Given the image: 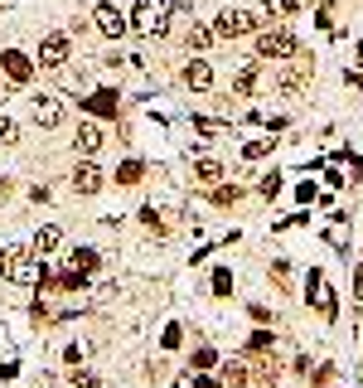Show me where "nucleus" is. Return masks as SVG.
Returning a JSON list of instances; mask_svg holds the SVG:
<instances>
[{"label": "nucleus", "instance_id": "nucleus-1", "mask_svg": "<svg viewBox=\"0 0 363 388\" xmlns=\"http://www.w3.org/2000/svg\"><path fill=\"white\" fill-rule=\"evenodd\" d=\"M0 272H5V282H34V277H44V262H34L29 248H0Z\"/></svg>", "mask_w": 363, "mask_h": 388}, {"label": "nucleus", "instance_id": "nucleus-2", "mask_svg": "<svg viewBox=\"0 0 363 388\" xmlns=\"http://www.w3.org/2000/svg\"><path fill=\"white\" fill-rule=\"evenodd\" d=\"M213 34H218V39L257 34V15H252V10H238V5H228V10H218V20H213Z\"/></svg>", "mask_w": 363, "mask_h": 388}, {"label": "nucleus", "instance_id": "nucleus-3", "mask_svg": "<svg viewBox=\"0 0 363 388\" xmlns=\"http://www.w3.org/2000/svg\"><path fill=\"white\" fill-rule=\"evenodd\" d=\"M175 0H136V34H160L170 24Z\"/></svg>", "mask_w": 363, "mask_h": 388}, {"label": "nucleus", "instance_id": "nucleus-4", "mask_svg": "<svg viewBox=\"0 0 363 388\" xmlns=\"http://www.w3.org/2000/svg\"><path fill=\"white\" fill-rule=\"evenodd\" d=\"M68 54H73V39L54 29V34H44V39H39V59H34V64H39L44 73H54V68H63V64H68Z\"/></svg>", "mask_w": 363, "mask_h": 388}, {"label": "nucleus", "instance_id": "nucleus-5", "mask_svg": "<svg viewBox=\"0 0 363 388\" xmlns=\"http://www.w3.org/2000/svg\"><path fill=\"white\" fill-rule=\"evenodd\" d=\"M295 49H300V44H295L291 29H262V34H257V54H262V59H291Z\"/></svg>", "mask_w": 363, "mask_h": 388}, {"label": "nucleus", "instance_id": "nucleus-6", "mask_svg": "<svg viewBox=\"0 0 363 388\" xmlns=\"http://www.w3.org/2000/svg\"><path fill=\"white\" fill-rule=\"evenodd\" d=\"M92 24H97L102 39H121V34H126V15H121L111 0H102V5L92 10Z\"/></svg>", "mask_w": 363, "mask_h": 388}, {"label": "nucleus", "instance_id": "nucleus-7", "mask_svg": "<svg viewBox=\"0 0 363 388\" xmlns=\"http://www.w3.org/2000/svg\"><path fill=\"white\" fill-rule=\"evenodd\" d=\"M0 68H5V78H10V83H29L39 64H34V59H24L20 49H5V54H0Z\"/></svg>", "mask_w": 363, "mask_h": 388}, {"label": "nucleus", "instance_id": "nucleus-8", "mask_svg": "<svg viewBox=\"0 0 363 388\" xmlns=\"http://www.w3.org/2000/svg\"><path fill=\"white\" fill-rule=\"evenodd\" d=\"M29 117H34V126H44V131H54V126L63 121V102H59V97H39Z\"/></svg>", "mask_w": 363, "mask_h": 388}, {"label": "nucleus", "instance_id": "nucleus-9", "mask_svg": "<svg viewBox=\"0 0 363 388\" xmlns=\"http://www.w3.org/2000/svg\"><path fill=\"white\" fill-rule=\"evenodd\" d=\"M184 88L208 93V88H213V68H208L203 59H189V64H184Z\"/></svg>", "mask_w": 363, "mask_h": 388}, {"label": "nucleus", "instance_id": "nucleus-10", "mask_svg": "<svg viewBox=\"0 0 363 388\" xmlns=\"http://www.w3.org/2000/svg\"><path fill=\"white\" fill-rule=\"evenodd\" d=\"M73 190H78V194H97V190H102V170H97L92 161L73 165Z\"/></svg>", "mask_w": 363, "mask_h": 388}, {"label": "nucleus", "instance_id": "nucleus-11", "mask_svg": "<svg viewBox=\"0 0 363 388\" xmlns=\"http://www.w3.org/2000/svg\"><path fill=\"white\" fill-rule=\"evenodd\" d=\"M73 151H83V156H97V151H102V126H92V121H83V126H78V136H73Z\"/></svg>", "mask_w": 363, "mask_h": 388}, {"label": "nucleus", "instance_id": "nucleus-12", "mask_svg": "<svg viewBox=\"0 0 363 388\" xmlns=\"http://www.w3.org/2000/svg\"><path fill=\"white\" fill-rule=\"evenodd\" d=\"M97 262H102V258H97L92 248H73V253H68V267H73L78 277H92V272H97Z\"/></svg>", "mask_w": 363, "mask_h": 388}, {"label": "nucleus", "instance_id": "nucleus-13", "mask_svg": "<svg viewBox=\"0 0 363 388\" xmlns=\"http://www.w3.org/2000/svg\"><path fill=\"white\" fill-rule=\"evenodd\" d=\"M59 243H63V228H59V223H49V228H39V238H34V253L44 258V253H54Z\"/></svg>", "mask_w": 363, "mask_h": 388}, {"label": "nucleus", "instance_id": "nucleus-14", "mask_svg": "<svg viewBox=\"0 0 363 388\" xmlns=\"http://www.w3.org/2000/svg\"><path fill=\"white\" fill-rule=\"evenodd\" d=\"M213 39H218V34H213V29H203V24H194V29H189V34H184V44H189V49H194V54H203V49H208V44H213Z\"/></svg>", "mask_w": 363, "mask_h": 388}, {"label": "nucleus", "instance_id": "nucleus-15", "mask_svg": "<svg viewBox=\"0 0 363 388\" xmlns=\"http://www.w3.org/2000/svg\"><path fill=\"white\" fill-rule=\"evenodd\" d=\"M88 112H97V117H116V93H97V97H88Z\"/></svg>", "mask_w": 363, "mask_h": 388}, {"label": "nucleus", "instance_id": "nucleus-16", "mask_svg": "<svg viewBox=\"0 0 363 388\" xmlns=\"http://www.w3.org/2000/svg\"><path fill=\"white\" fill-rule=\"evenodd\" d=\"M223 175V165L213 161V156H203V161H194V180H218Z\"/></svg>", "mask_w": 363, "mask_h": 388}, {"label": "nucleus", "instance_id": "nucleus-17", "mask_svg": "<svg viewBox=\"0 0 363 388\" xmlns=\"http://www.w3.org/2000/svg\"><path fill=\"white\" fill-rule=\"evenodd\" d=\"M233 88H238V93H257V68L247 64V68H242V73L233 78Z\"/></svg>", "mask_w": 363, "mask_h": 388}, {"label": "nucleus", "instance_id": "nucleus-18", "mask_svg": "<svg viewBox=\"0 0 363 388\" xmlns=\"http://www.w3.org/2000/svg\"><path fill=\"white\" fill-rule=\"evenodd\" d=\"M247 384V369H242V364H228V369H223V388H242Z\"/></svg>", "mask_w": 363, "mask_h": 388}, {"label": "nucleus", "instance_id": "nucleus-19", "mask_svg": "<svg viewBox=\"0 0 363 388\" xmlns=\"http://www.w3.org/2000/svg\"><path fill=\"white\" fill-rule=\"evenodd\" d=\"M0 141H5V146L20 141V126H15V117H5V112H0Z\"/></svg>", "mask_w": 363, "mask_h": 388}, {"label": "nucleus", "instance_id": "nucleus-20", "mask_svg": "<svg viewBox=\"0 0 363 388\" xmlns=\"http://www.w3.org/2000/svg\"><path fill=\"white\" fill-rule=\"evenodd\" d=\"M141 223H146L150 233H170V228H165V218H160L155 209H141Z\"/></svg>", "mask_w": 363, "mask_h": 388}, {"label": "nucleus", "instance_id": "nucleus-21", "mask_svg": "<svg viewBox=\"0 0 363 388\" xmlns=\"http://www.w3.org/2000/svg\"><path fill=\"white\" fill-rule=\"evenodd\" d=\"M116 180H121V185H131V180H141V165H136V161H126V165H121V175H116Z\"/></svg>", "mask_w": 363, "mask_h": 388}, {"label": "nucleus", "instance_id": "nucleus-22", "mask_svg": "<svg viewBox=\"0 0 363 388\" xmlns=\"http://www.w3.org/2000/svg\"><path fill=\"white\" fill-rule=\"evenodd\" d=\"M276 194H281V175H267L262 180V199H276Z\"/></svg>", "mask_w": 363, "mask_h": 388}, {"label": "nucleus", "instance_id": "nucleus-23", "mask_svg": "<svg viewBox=\"0 0 363 388\" xmlns=\"http://www.w3.org/2000/svg\"><path fill=\"white\" fill-rule=\"evenodd\" d=\"M267 151H272V146H267V141H252V146H247V151H242V156H247V161H262V156H267Z\"/></svg>", "mask_w": 363, "mask_h": 388}, {"label": "nucleus", "instance_id": "nucleus-24", "mask_svg": "<svg viewBox=\"0 0 363 388\" xmlns=\"http://www.w3.org/2000/svg\"><path fill=\"white\" fill-rule=\"evenodd\" d=\"M73 384H78V388H102V379H97V374H78Z\"/></svg>", "mask_w": 363, "mask_h": 388}, {"label": "nucleus", "instance_id": "nucleus-25", "mask_svg": "<svg viewBox=\"0 0 363 388\" xmlns=\"http://www.w3.org/2000/svg\"><path fill=\"white\" fill-rule=\"evenodd\" d=\"M189 388H213V379H203V374H199V379H194Z\"/></svg>", "mask_w": 363, "mask_h": 388}, {"label": "nucleus", "instance_id": "nucleus-26", "mask_svg": "<svg viewBox=\"0 0 363 388\" xmlns=\"http://www.w3.org/2000/svg\"><path fill=\"white\" fill-rule=\"evenodd\" d=\"M359 291H363V267H359Z\"/></svg>", "mask_w": 363, "mask_h": 388}]
</instances>
